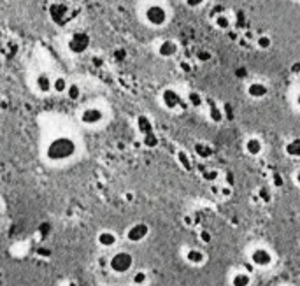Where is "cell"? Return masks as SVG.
<instances>
[{
  "label": "cell",
  "mask_w": 300,
  "mask_h": 286,
  "mask_svg": "<svg viewBox=\"0 0 300 286\" xmlns=\"http://www.w3.org/2000/svg\"><path fill=\"white\" fill-rule=\"evenodd\" d=\"M76 153H78V143L70 135H56L46 144L44 149L47 162L51 163L69 162L70 158L76 157Z\"/></svg>",
  "instance_id": "obj_1"
},
{
  "label": "cell",
  "mask_w": 300,
  "mask_h": 286,
  "mask_svg": "<svg viewBox=\"0 0 300 286\" xmlns=\"http://www.w3.org/2000/svg\"><path fill=\"white\" fill-rule=\"evenodd\" d=\"M144 21L151 28H163L169 23V11L162 4H149L144 9Z\"/></svg>",
  "instance_id": "obj_2"
},
{
  "label": "cell",
  "mask_w": 300,
  "mask_h": 286,
  "mask_svg": "<svg viewBox=\"0 0 300 286\" xmlns=\"http://www.w3.org/2000/svg\"><path fill=\"white\" fill-rule=\"evenodd\" d=\"M90 44H92V37L88 32H72L67 39V49L72 55H84L88 49H90Z\"/></svg>",
  "instance_id": "obj_3"
},
{
  "label": "cell",
  "mask_w": 300,
  "mask_h": 286,
  "mask_svg": "<svg viewBox=\"0 0 300 286\" xmlns=\"http://www.w3.org/2000/svg\"><path fill=\"white\" fill-rule=\"evenodd\" d=\"M134 254L128 251H118L109 258V267L114 274H126L134 267Z\"/></svg>",
  "instance_id": "obj_4"
},
{
  "label": "cell",
  "mask_w": 300,
  "mask_h": 286,
  "mask_svg": "<svg viewBox=\"0 0 300 286\" xmlns=\"http://www.w3.org/2000/svg\"><path fill=\"white\" fill-rule=\"evenodd\" d=\"M160 102H162L163 109H167V111H171V112L185 107V100H183V97L175 92L174 88H165V90H162V93H160Z\"/></svg>",
  "instance_id": "obj_5"
},
{
  "label": "cell",
  "mask_w": 300,
  "mask_h": 286,
  "mask_svg": "<svg viewBox=\"0 0 300 286\" xmlns=\"http://www.w3.org/2000/svg\"><path fill=\"white\" fill-rule=\"evenodd\" d=\"M104 118H106V112L97 106L84 107L83 111H81V114H79V121L84 127H97V125H100L104 121Z\"/></svg>",
  "instance_id": "obj_6"
},
{
  "label": "cell",
  "mask_w": 300,
  "mask_h": 286,
  "mask_svg": "<svg viewBox=\"0 0 300 286\" xmlns=\"http://www.w3.org/2000/svg\"><path fill=\"white\" fill-rule=\"evenodd\" d=\"M250 260L254 267H258V269H267L274 263L272 253H270L267 248H262V246H258V248H254L253 251H251Z\"/></svg>",
  "instance_id": "obj_7"
},
{
  "label": "cell",
  "mask_w": 300,
  "mask_h": 286,
  "mask_svg": "<svg viewBox=\"0 0 300 286\" xmlns=\"http://www.w3.org/2000/svg\"><path fill=\"white\" fill-rule=\"evenodd\" d=\"M149 236V225L144 222H139V223H134L132 226H128V230H126L125 237L128 242L132 244H139V242H142L146 237Z\"/></svg>",
  "instance_id": "obj_8"
},
{
  "label": "cell",
  "mask_w": 300,
  "mask_h": 286,
  "mask_svg": "<svg viewBox=\"0 0 300 286\" xmlns=\"http://www.w3.org/2000/svg\"><path fill=\"white\" fill-rule=\"evenodd\" d=\"M246 95L251 98V100H263V98L268 95V86L263 81H251L248 86H246Z\"/></svg>",
  "instance_id": "obj_9"
},
{
  "label": "cell",
  "mask_w": 300,
  "mask_h": 286,
  "mask_svg": "<svg viewBox=\"0 0 300 286\" xmlns=\"http://www.w3.org/2000/svg\"><path fill=\"white\" fill-rule=\"evenodd\" d=\"M157 53H158V56H162V58H174V56L179 53V44H177V41H174V39H165V41H162L158 44Z\"/></svg>",
  "instance_id": "obj_10"
},
{
  "label": "cell",
  "mask_w": 300,
  "mask_h": 286,
  "mask_svg": "<svg viewBox=\"0 0 300 286\" xmlns=\"http://www.w3.org/2000/svg\"><path fill=\"white\" fill-rule=\"evenodd\" d=\"M185 260L193 267H202L207 262V254L199 248H188L185 251Z\"/></svg>",
  "instance_id": "obj_11"
},
{
  "label": "cell",
  "mask_w": 300,
  "mask_h": 286,
  "mask_svg": "<svg viewBox=\"0 0 300 286\" xmlns=\"http://www.w3.org/2000/svg\"><path fill=\"white\" fill-rule=\"evenodd\" d=\"M35 90H37L41 95H47V93L53 92V78H51L47 72H39L35 76Z\"/></svg>",
  "instance_id": "obj_12"
},
{
  "label": "cell",
  "mask_w": 300,
  "mask_h": 286,
  "mask_svg": "<svg viewBox=\"0 0 300 286\" xmlns=\"http://www.w3.org/2000/svg\"><path fill=\"white\" fill-rule=\"evenodd\" d=\"M49 14H51V19L55 23L63 25L69 19V7L65 4H53L49 7Z\"/></svg>",
  "instance_id": "obj_13"
},
{
  "label": "cell",
  "mask_w": 300,
  "mask_h": 286,
  "mask_svg": "<svg viewBox=\"0 0 300 286\" xmlns=\"http://www.w3.org/2000/svg\"><path fill=\"white\" fill-rule=\"evenodd\" d=\"M244 151L250 157H260L263 151V141L260 137H248L244 143Z\"/></svg>",
  "instance_id": "obj_14"
},
{
  "label": "cell",
  "mask_w": 300,
  "mask_h": 286,
  "mask_svg": "<svg viewBox=\"0 0 300 286\" xmlns=\"http://www.w3.org/2000/svg\"><path fill=\"white\" fill-rule=\"evenodd\" d=\"M97 242L100 248H106V249L114 248L118 244V236L112 230H102L97 236Z\"/></svg>",
  "instance_id": "obj_15"
},
{
  "label": "cell",
  "mask_w": 300,
  "mask_h": 286,
  "mask_svg": "<svg viewBox=\"0 0 300 286\" xmlns=\"http://www.w3.org/2000/svg\"><path fill=\"white\" fill-rule=\"evenodd\" d=\"M193 151H195V155L199 158H202V160H207V158H211L214 155V151H213V148L209 146V144H205V143H195V146H193Z\"/></svg>",
  "instance_id": "obj_16"
},
{
  "label": "cell",
  "mask_w": 300,
  "mask_h": 286,
  "mask_svg": "<svg viewBox=\"0 0 300 286\" xmlns=\"http://www.w3.org/2000/svg\"><path fill=\"white\" fill-rule=\"evenodd\" d=\"M284 153L290 158H300V139H291L284 144Z\"/></svg>",
  "instance_id": "obj_17"
},
{
  "label": "cell",
  "mask_w": 300,
  "mask_h": 286,
  "mask_svg": "<svg viewBox=\"0 0 300 286\" xmlns=\"http://www.w3.org/2000/svg\"><path fill=\"white\" fill-rule=\"evenodd\" d=\"M137 128H139V132H141L142 135L151 134V132H153V123H151V120H149V118H148L146 114L137 116Z\"/></svg>",
  "instance_id": "obj_18"
},
{
  "label": "cell",
  "mask_w": 300,
  "mask_h": 286,
  "mask_svg": "<svg viewBox=\"0 0 300 286\" xmlns=\"http://www.w3.org/2000/svg\"><path fill=\"white\" fill-rule=\"evenodd\" d=\"M67 88H69V81H67V78H63V76H56V78L53 79V92H55L56 95H65Z\"/></svg>",
  "instance_id": "obj_19"
},
{
  "label": "cell",
  "mask_w": 300,
  "mask_h": 286,
  "mask_svg": "<svg viewBox=\"0 0 300 286\" xmlns=\"http://www.w3.org/2000/svg\"><path fill=\"white\" fill-rule=\"evenodd\" d=\"M232 286H250L251 285V276L248 272H236L230 279Z\"/></svg>",
  "instance_id": "obj_20"
},
{
  "label": "cell",
  "mask_w": 300,
  "mask_h": 286,
  "mask_svg": "<svg viewBox=\"0 0 300 286\" xmlns=\"http://www.w3.org/2000/svg\"><path fill=\"white\" fill-rule=\"evenodd\" d=\"M186 104L191 106L193 109H199V107L204 106V97L199 92H188V95H186Z\"/></svg>",
  "instance_id": "obj_21"
},
{
  "label": "cell",
  "mask_w": 300,
  "mask_h": 286,
  "mask_svg": "<svg viewBox=\"0 0 300 286\" xmlns=\"http://www.w3.org/2000/svg\"><path fill=\"white\" fill-rule=\"evenodd\" d=\"M214 27L220 28V30H228L232 27V19L228 14H218L214 18Z\"/></svg>",
  "instance_id": "obj_22"
},
{
  "label": "cell",
  "mask_w": 300,
  "mask_h": 286,
  "mask_svg": "<svg viewBox=\"0 0 300 286\" xmlns=\"http://www.w3.org/2000/svg\"><path fill=\"white\" fill-rule=\"evenodd\" d=\"M81 93H83V90H81V86L76 83H69V88H67V92H65V95H67V98L72 102L79 100L81 98Z\"/></svg>",
  "instance_id": "obj_23"
},
{
  "label": "cell",
  "mask_w": 300,
  "mask_h": 286,
  "mask_svg": "<svg viewBox=\"0 0 300 286\" xmlns=\"http://www.w3.org/2000/svg\"><path fill=\"white\" fill-rule=\"evenodd\" d=\"M209 118H211L213 123H221V121L225 120V112H223L221 107L213 106L211 107V111H209Z\"/></svg>",
  "instance_id": "obj_24"
},
{
  "label": "cell",
  "mask_w": 300,
  "mask_h": 286,
  "mask_svg": "<svg viewBox=\"0 0 300 286\" xmlns=\"http://www.w3.org/2000/svg\"><path fill=\"white\" fill-rule=\"evenodd\" d=\"M256 48L262 51L270 49V48H272V39L268 37V35H265V33H263V35H258V37H256Z\"/></svg>",
  "instance_id": "obj_25"
},
{
  "label": "cell",
  "mask_w": 300,
  "mask_h": 286,
  "mask_svg": "<svg viewBox=\"0 0 300 286\" xmlns=\"http://www.w3.org/2000/svg\"><path fill=\"white\" fill-rule=\"evenodd\" d=\"M144 137V146H146V148H157L158 146V137H157V134H155V132H151V134H146V135H142Z\"/></svg>",
  "instance_id": "obj_26"
},
{
  "label": "cell",
  "mask_w": 300,
  "mask_h": 286,
  "mask_svg": "<svg viewBox=\"0 0 300 286\" xmlns=\"http://www.w3.org/2000/svg\"><path fill=\"white\" fill-rule=\"evenodd\" d=\"M132 281H134L135 286H142L148 283V274L144 272V270H137V272L134 274V277H132Z\"/></svg>",
  "instance_id": "obj_27"
},
{
  "label": "cell",
  "mask_w": 300,
  "mask_h": 286,
  "mask_svg": "<svg viewBox=\"0 0 300 286\" xmlns=\"http://www.w3.org/2000/svg\"><path fill=\"white\" fill-rule=\"evenodd\" d=\"M202 177H204V181H207V183H214V181L220 177V172H218L216 169H207V171L202 172Z\"/></svg>",
  "instance_id": "obj_28"
},
{
  "label": "cell",
  "mask_w": 300,
  "mask_h": 286,
  "mask_svg": "<svg viewBox=\"0 0 300 286\" xmlns=\"http://www.w3.org/2000/svg\"><path fill=\"white\" fill-rule=\"evenodd\" d=\"M197 60L202 62V64H205V62H211L213 60V53L209 49H200L199 53H197Z\"/></svg>",
  "instance_id": "obj_29"
},
{
  "label": "cell",
  "mask_w": 300,
  "mask_h": 286,
  "mask_svg": "<svg viewBox=\"0 0 300 286\" xmlns=\"http://www.w3.org/2000/svg\"><path fill=\"white\" fill-rule=\"evenodd\" d=\"M112 56H114V60H116V62H125V60H126V56H128V53H126L125 48H118V49H114Z\"/></svg>",
  "instance_id": "obj_30"
},
{
  "label": "cell",
  "mask_w": 300,
  "mask_h": 286,
  "mask_svg": "<svg viewBox=\"0 0 300 286\" xmlns=\"http://www.w3.org/2000/svg\"><path fill=\"white\" fill-rule=\"evenodd\" d=\"M199 239L202 240L204 244H211V242H213V236H211V232L209 230H200Z\"/></svg>",
  "instance_id": "obj_31"
},
{
  "label": "cell",
  "mask_w": 300,
  "mask_h": 286,
  "mask_svg": "<svg viewBox=\"0 0 300 286\" xmlns=\"http://www.w3.org/2000/svg\"><path fill=\"white\" fill-rule=\"evenodd\" d=\"M186 5H188L189 9H197V7H200V5H204L207 0H185Z\"/></svg>",
  "instance_id": "obj_32"
},
{
  "label": "cell",
  "mask_w": 300,
  "mask_h": 286,
  "mask_svg": "<svg viewBox=\"0 0 300 286\" xmlns=\"http://www.w3.org/2000/svg\"><path fill=\"white\" fill-rule=\"evenodd\" d=\"M177 158H179V162L183 163V167H185V169H191V163H189V160L188 158H186V155L183 151H179V155H177Z\"/></svg>",
  "instance_id": "obj_33"
},
{
  "label": "cell",
  "mask_w": 300,
  "mask_h": 286,
  "mask_svg": "<svg viewBox=\"0 0 300 286\" xmlns=\"http://www.w3.org/2000/svg\"><path fill=\"white\" fill-rule=\"evenodd\" d=\"M49 230H51V225H49V223H42V225L39 226V232H41L42 237H46V234H47Z\"/></svg>",
  "instance_id": "obj_34"
},
{
  "label": "cell",
  "mask_w": 300,
  "mask_h": 286,
  "mask_svg": "<svg viewBox=\"0 0 300 286\" xmlns=\"http://www.w3.org/2000/svg\"><path fill=\"white\" fill-rule=\"evenodd\" d=\"M274 186H277V188L283 186V179H281V175L279 174H274Z\"/></svg>",
  "instance_id": "obj_35"
},
{
  "label": "cell",
  "mask_w": 300,
  "mask_h": 286,
  "mask_svg": "<svg viewBox=\"0 0 300 286\" xmlns=\"http://www.w3.org/2000/svg\"><path fill=\"white\" fill-rule=\"evenodd\" d=\"M293 179H295V185L300 186V171L295 172V175H293Z\"/></svg>",
  "instance_id": "obj_36"
},
{
  "label": "cell",
  "mask_w": 300,
  "mask_h": 286,
  "mask_svg": "<svg viewBox=\"0 0 300 286\" xmlns=\"http://www.w3.org/2000/svg\"><path fill=\"white\" fill-rule=\"evenodd\" d=\"M221 193H223V197H230V195H232V190H230V188H223Z\"/></svg>",
  "instance_id": "obj_37"
},
{
  "label": "cell",
  "mask_w": 300,
  "mask_h": 286,
  "mask_svg": "<svg viewBox=\"0 0 300 286\" xmlns=\"http://www.w3.org/2000/svg\"><path fill=\"white\" fill-rule=\"evenodd\" d=\"M295 106H297V107H299V109H300V92H299V93H297V95H295Z\"/></svg>",
  "instance_id": "obj_38"
},
{
  "label": "cell",
  "mask_w": 300,
  "mask_h": 286,
  "mask_svg": "<svg viewBox=\"0 0 300 286\" xmlns=\"http://www.w3.org/2000/svg\"><path fill=\"white\" fill-rule=\"evenodd\" d=\"M125 199L128 200V202H132V200H134V193H126V195H125Z\"/></svg>",
  "instance_id": "obj_39"
},
{
  "label": "cell",
  "mask_w": 300,
  "mask_h": 286,
  "mask_svg": "<svg viewBox=\"0 0 300 286\" xmlns=\"http://www.w3.org/2000/svg\"><path fill=\"white\" fill-rule=\"evenodd\" d=\"M237 76H246V69H239V72H237Z\"/></svg>",
  "instance_id": "obj_40"
},
{
  "label": "cell",
  "mask_w": 300,
  "mask_h": 286,
  "mask_svg": "<svg viewBox=\"0 0 300 286\" xmlns=\"http://www.w3.org/2000/svg\"><path fill=\"white\" fill-rule=\"evenodd\" d=\"M293 72H300V65H299V64L293 65Z\"/></svg>",
  "instance_id": "obj_41"
},
{
  "label": "cell",
  "mask_w": 300,
  "mask_h": 286,
  "mask_svg": "<svg viewBox=\"0 0 300 286\" xmlns=\"http://www.w3.org/2000/svg\"><path fill=\"white\" fill-rule=\"evenodd\" d=\"M2 67H4V62H2V58H0V70H2Z\"/></svg>",
  "instance_id": "obj_42"
},
{
  "label": "cell",
  "mask_w": 300,
  "mask_h": 286,
  "mask_svg": "<svg viewBox=\"0 0 300 286\" xmlns=\"http://www.w3.org/2000/svg\"><path fill=\"white\" fill-rule=\"evenodd\" d=\"M293 2H300V0H293Z\"/></svg>",
  "instance_id": "obj_43"
}]
</instances>
